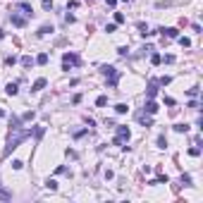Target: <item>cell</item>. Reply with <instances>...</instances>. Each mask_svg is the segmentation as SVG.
<instances>
[{"mask_svg": "<svg viewBox=\"0 0 203 203\" xmlns=\"http://www.w3.org/2000/svg\"><path fill=\"white\" fill-rule=\"evenodd\" d=\"M29 136H31V129H24V131L14 129V131H12V136H10V141H7V146H5V151H2V158L10 155L14 148H19V143H22V141H27Z\"/></svg>", "mask_w": 203, "mask_h": 203, "instance_id": "obj_1", "label": "cell"}, {"mask_svg": "<svg viewBox=\"0 0 203 203\" xmlns=\"http://www.w3.org/2000/svg\"><path fill=\"white\" fill-rule=\"evenodd\" d=\"M101 72L108 77V86H110V89H115V86H117V79H120V72H117L112 65H103Z\"/></svg>", "mask_w": 203, "mask_h": 203, "instance_id": "obj_2", "label": "cell"}, {"mask_svg": "<svg viewBox=\"0 0 203 203\" xmlns=\"http://www.w3.org/2000/svg\"><path fill=\"white\" fill-rule=\"evenodd\" d=\"M79 65V55L77 53H65L62 55V69H69V67H77Z\"/></svg>", "mask_w": 203, "mask_h": 203, "instance_id": "obj_3", "label": "cell"}, {"mask_svg": "<svg viewBox=\"0 0 203 203\" xmlns=\"http://www.w3.org/2000/svg\"><path fill=\"white\" fill-rule=\"evenodd\" d=\"M131 131L127 129V127H117V136H115V146H122L124 141H129Z\"/></svg>", "mask_w": 203, "mask_h": 203, "instance_id": "obj_4", "label": "cell"}, {"mask_svg": "<svg viewBox=\"0 0 203 203\" xmlns=\"http://www.w3.org/2000/svg\"><path fill=\"white\" fill-rule=\"evenodd\" d=\"M155 93H158V81L151 79V81H148V89H146V96L148 98H155Z\"/></svg>", "mask_w": 203, "mask_h": 203, "instance_id": "obj_5", "label": "cell"}, {"mask_svg": "<svg viewBox=\"0 0 203 203\" xmlns=\"http://www.w3.org/2000/svg\"><path fill=\"white\" fill-rule=\"evenodd\" d=\"M143 110H146L148 115H155L158 112V103H153V98H148V103L143 105Z\"/></svg>", "mask_w": 203, "mask_h": 203, "instance_id": "obj_6", "label": "cell"}, {"mask_svg": "<svg viewBox=\"0 0 203 203\" xmlns=\"http://www.w3.org/2000/svg\"><path fill=\"white\" fill-rule=\"evenodd\" d=\"M136 120L141 122L143 127H151V124H153V120H151V117H146V112H136Z\"/></svg>", "mask_w": 203, "mask_h": 203, "instance_id": "obj_7", "label": "cell"}, {"mask_svg": "<svg viewBox=\"0 0 203 203\" xmlns=\"http://www.w3.org/2000/svg\"><path fill=\"white\" fill-rule=\"evenodd\" d=\"M17 7L22 10V12H24V14H29V17H31V14H34V10H31V5H29V2H17Z\"/></svg>", "mask_w": 203, "mask_h": 203, "instance_id": "obj_8", "label": "cell"}, {"mask_svg": "<svg viewBox=\"0 0 203 203\" xmlns=\"http://www.w3.org/2000/svg\"><path fill=\"white\" fill-rule=\"evenodd\" d=\"M160 34H163V36H167V38H177V29L167 27V29H160Z\"/></svg>", "mask_w": 203, "mask_h": 203, "instance_id": "obj_9", "label": "cell"}, {"mask_svg": "<svg viewBox=\"0 0 203 203\" xmlns=\"http://www.w3.org/2000/svg\"><path fill=\"white\" fill-rule=\"evenodd\" d=\"M10 19H12V24H14V27H19V29H22L24 24H27V22H24L22 17H19V14H14V12H12V17H10Z\"/></svg>", "mask_w": 203, "mask_h": 203, "instance_id": "obj_10", "label": "cell"}, {"mask_svg": "<svg viewBox=\"0 0 203 203\" xmlns=\"http://www.w3.org/2000/svg\"><path fill=\"white\" fill-rule=\"evenodd\" d=\"M34 62H36V60H34L31 55H24V57H22V67H27V69H29V67H34Z\"/></svg>", "mask_w": 203, "mask_h": 203, "instance_id": "obj_11", "label": "cell"}, {"mask_svg": "<svg viewBox=\"0 0 203 203\" xmlns=\"http://www.w3.org/2000/svg\"><path fill=\"white\" fill-rule=\"evenodd\" d=\"M43 86H46V79H36V81H34V86H31V91L36 93V91H41Z\"/></svg>", "mask_w": 203, "mask_h": 203, "instance_id": "obj_12", "label": "cell"}, {"mask_svg": "<svg viewBox=\"0 0 203 203\" xmlns=\"http://www.w3.org/2000/svg\"><path fill=\"white\" fill-rule=\"evenodd\" d=\"M5 91H7V96H17V91H19V89H17V84H12V81H10Z\"/></svg>", "mask_w": 203, "mask_h": 203, "instance_id": "obj_13", "label": "cell"}, {"mask_svg": "<svg viewBox=\"0 0 203 203\" xmlns=\"http://www.w3.org/2000/svg\"><path fill=\"white\" fill-rule=\"evenodd\" d=\"M43 134H46V127H36V129H34V139H36V141H41Z\"/></svg>", "mask_w": 203, "mask_h": 203, "instance_id": "obj_14", "label": "cell"}, {"mask_svg": "<svg viewBox=\"0 0 203 203\" xmlns=\"http://www.w3.org/2000/svg\"><path fill=\"white\" fill-rule=\"evenodd\" d=\"M34 117H36V112L29 110V112H24V115H22V122H29V120H34Z\"/></svg>", "mask_w": 203, "mask_h": 203, "instance_id": "obj_15", "label": "cell"}, {"mask_svg": "<svg viewBox=\"0 0 203 203\" xmlns=\"http://www.w3.org/2000/svg\"><path fill=\"white\" fill-rule=\"evenodd\" d=\"M96 105H98V108H105V105H108V96H98Z\"/></svg>", "mask_w": 203, "mask_h": 203, "instance_id": "obj_16", "label": "cell"}, {"mask_svg": "<svg viewBox=\"0 0 203 203\" xmlns=\"http://www.w3.org/2000/svg\"><path fill=\"white\" fill-rule=\"evenodd\" d=\"M115 110L120 112V115H124V112L129 110V108H127V105H124V103H117V105H115Z\"/></svg>", "mask_w": 203, "mask_h": 203, "instance_id": "obj_17", "label": "cell"}, {"mask_svg": "<svg viewBox=\"0 0 203 203\" xmlns=\"http://www.w3.org/2000/svg\"><path fill=\"white\" fill-rule=\"evenodd\" d=\"M10 198H12V194L5 191V189H0V201H10Z\"/></svg>", "mask_w": 203, "mask_h": 203, "instance_id": "obj_18", "label": "cell"}, {"mask_svg": "<svg viewBox=\"0 0 203 203\" xmlns=\"http://www.w3.org/2000/svg\"><path fill=\"white\" fill-rule=\"evenodd\" d=\"M36 62H38V65H46V62H48V53H41V55L36 57Z\"/></svg>", "mask_w": 203, "mask_h": 203, "instance_id": "obj_19", "label": "cell"}, {"mask_svg": "<svg viewBox=\"0 0 203 203\" xmlns=\"http://www.w3.org/2000/svg\"><path fill=\"white\" fill-rule=\"evenodd\" d=\"M189 155H194V158H198V155H201V148H198V146H194V148H189Z\"/></svg>", "mask_w": 203, "mask_h": 203, "instance_id": "obj_20", "label": "cell"}, {"mask_svg": "<svg viewBox=\"0 0 203 203\" xmlns=\"http://www.w3.org/2000/svg\"><path fill=\"white\" fill-rule=\"evenodd\" d=\"M50 31H53V27H41V31H38V36H46V34H50Z\"/></svg>", "mask_w": 203, "mask_h": 203, "instance_id": "obj_21", "label": "cell"}, {"mask_svg": "<svg viewBox=\"0 0 203 203\" xmlns=\"http://www.w3.org/2000/svg\"><path fill=\"white\" fill-rule=\"evenodd\" d=\"M151 62H153V65H160V62H163V57L158 55V53H153V55H151Z\"/></svg>", "mask_w": 203, "mask_h": 203, "instance_id": "obj_22", "label": "cell"}, {"mask_svg": "<svg viewBox=\"0 0 203 203\" xmlns=\"http://www.w3.org/2000/svg\"><path fill=\"white\" fill-rule=\"evenodd\" d=\"M179 46H182V48H189V46H191V41H189L186 36H182V38H179Z\"/></svg>", "mask_w": 203, "mask_h": 203, "instance_id": "obj_23", "label": "cell"}, {"mask_svg": "<svg viewBox=\"0 0 203 203\" xmlns=\"http://www.w3.org/2000/svg\"><path fill=\"white\" fill-rule=\"evenodd\" d=\"M46 186L50 189V191H55V189H57V182H55V179H48V182H46Z\"/></svg>", "mask_w": 203, "mask_h": 203, "instance_id": "obj_24", "label": "cell"}, {"mask_svg": "<svg viewBox=\"0 0 203 203\" xmlns=\"http://www.w3.org/2000/svg\"><path fill=\"white\" fill-rule=\"evenodd\" d=\"M175 131H179V134H182V131H189V124H175Z\"/></svg>", "mask_w": 203, "mask_h": 203, "instance_id": "obj_25", "label": "cell"}, {"mask_svg": "<svg viewBox=\"0 0 203 203\" xmlns=\"http://www.w3.org/2000/svg\"><path fill=\"white\" fill-rule=\"evenodd\" d=\"M55 172H57V175H69V170H67L65 165H60V167H57V170H55Z\"/></svg>", "mask_w": 203, "mask_h": 203, "instance_id": "obj_26", "label": "cell"}, {"mask_svg": "<svg viewBox=\"0 0 203 203\" xmlns=\"http://www.w3.org/2000/svg\"><path fill=\"white\" fill-rule=\"evenodd\" d=\"M158 146L165 148V146H167V139H165V136H158Z\"/></svg>", "mask_w": 203, "mask_h": 203, "instance_id": "obj_27", "label": "cell"}, {"mask_svg": "<svg viewBox=\"0 0 203 203\" xmlns=\"http://www.w3.org/2000/svg\"><path fill=\"white\" fill-rule=\"evenodd\" d=\"M115 22H117V24H122V22H124V14H122V12H115Z\"/></svg>", "mask_w": 203, "mask_h": 203, "instance_id": "obj_28", "label": "cell"}, {"mask_svg": "<svg viewBox=\"0 0 203 203\" xmlns=\"http://www.w3.org/2000/svg\"><path fill=\"white\" fill-rule=\"evenodd\" d=\"M22 165H24L22 160H12V167H14V170H22Z\"/></svg>", "mask_w": 203, "mask_h": 203, "instance_id": "obj_29", "label": "cell"}, {"mask_svg": "<svg viewBox=\"0 0 203 203\" xmlns=\"http://www.w3.org/2000/svg\"><path fill=\"white\" fill-rule=\"evenodd\" d=\"M105 31H108V34H115V31H117V27H115V24H108V27H105Z\"/></svg>", "mask_w": 203, "mask_h": 203, "instance_id": "obj_30", "label": "cell"}, {"mask_svg": "<svg viewBox=\"0 0 203 203\" xmlns=\"http://www.w3.org/2000/svg\"><path fill=\"white\" fill-rule=\"evenodd\" d=\"M189 96H191V98H196V96H198V86H194V89H189Z\"/></svg>", "mask_w": 203, "mask_h": 203, "instance_id": "obj_31", "label": "cell"}, {"mask_svg": "<svg viewBox=\"0 0 203 203\" xmlns=\"http://www.w3.org/2000/svg\"><path fill=\"white\" fill-rule=\"evenodd\" d=\"M14 62H17V57H14V55H10L7 60H5V65H14Z\"/></svg>", "mask_w": 203, "mask_h": 203, "instance_id": "obj_32", "label": "cell"}, {"mask_svg": "<svg viewBox=\"0 0 203 203\" xmlns=\"http://www.w3.org/2000/svg\"><path fill=\"white\" fill-rule=\"evenodd\" d=\"M163 60H165L167 65H172V62H175V55H165V57H163Z\"/></svg>", "mask_w": 203, "mask_h": 203, "instance_id": "obj_33", "label": "cell"}, {"mask_svg": "<svg viewBox=\"0 0 203 203\" xmlns=\"http://www.w3.org/2000/svg\"><path fill=\"white\" fill-rule=\"evenodd\" d=\"M53 7V0H43V10H50Z\"/></svg>", "mask_w": 203, "mask_h": 203, "instance_id": "obj_34", "label": "cell"}, {"mask_svg": "<svg viewBox=\"0 0 203 203\" xmlns=\"http://www.w3.org/2000/svg\"><path fill=\"white\" fill-rule=\"evenodd\" d=\"M2 115H5V112H2V110H0V117H2Z\"/></svg>", "mask_w": 203, "mask_h": 203, "instance_id": "obj_35", "label": "cell"}]
</instances>
